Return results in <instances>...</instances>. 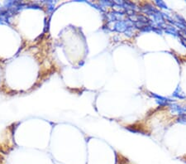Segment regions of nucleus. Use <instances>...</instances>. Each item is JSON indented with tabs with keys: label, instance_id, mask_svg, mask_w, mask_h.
<instances>
[{
	"label": "nucleus",
	"instance_id": "f257e3e1",
	"mask_svg": "<svg viewBox=\"0 0 186 164\" xmlns=\"http://www.w3.org/2000/svg\"><path fill=\"white\" fill-rule=\"evenodd\" d=\"M170 109L172 112V114H180V115H185L186 114V106H180L177 104L172 103L170 105Z\"/></svg>",
	"mask_w": 186,
	"mask_h": 164
},
{
	"label": "nucleus",
	"instance_id": "f03ea898",
	"mask_svg": "<svg viewBox=\"0 0 186 164\" xmlns=\"http://www.w3.org/2000/svg\"><path fill=\"white\" fill-rule=\"evenodd\" d=\"M150 95L152 97H154L156 100V102L158 104H160V106H165V105H170L171 104L173 103V100L169 99V98H165L160 96V95H158L156 94H154V93H151Z\"/></svg>",
	"mask_w": 186,
	"mask_h": 164
},
{
	"label": "nucleus",
	"instance_id": "7ed1b4c3",
	"mask_svg": "<svg viewBox=\"0 0 186 164\" xmlns=\"http://www.w3.org/2000/svg\"><path fill=\"white\" fill-rule=\"evenodd\" d=\"M165 32L166 33H169L171 35H173L175 36H180V33L179 32L177 31L175 27H172V26H165Z\"/></svg>",
	"mask_w": 186,
	"mask_h": 164
},
{
	"label": "nucleus",
	"instance_id": "20e7f679",
	"mask_svg": "<svg viewBox=\"0 0 186 164\" xmlns=\"http://www.w3.org/2000/svg\"><path fill=\"white\" fill-rule=\"evenodd\" d=\"M173 96L176 98H178V99H186V95H185V93L183 92V90H181V88L179 86L177 87L175 92L173 93Z\"/></svg>",
	"mask_w": 186,
	"mask_h": 164
},
{
	"label": "nucleus",
	"instance_id": "39448f33",
	"mask_svg": "<svg viewBox=\"0 0 186 164\" xmlns=\"http://www.w3.org/2000/svg\"><path fill=\"white\" fill-rule=\"evenodd\" d=\"M155 4L157 6H159L160 8H164V9H170L169 8H168V6L166 5L165 4V3L164 2V1H155Z\"/></svg>",
	"mask_w": 186,
	"mask_h": 164
},
{
	"label": "nucleus",
	"instance_id": "423d86ee",
	"mask_svg": "<svg viewBox=\"0 0 186 164\" xmlns=\"http://www.w3.org/2000/svg\"><path fill=\"white\" fill-rule=\"evenodd\" d=\"M181 42H182V44H183V45H184V46L186 47V39H185V38H182V37H181Z\"/></svg>",
	"mask_w": 186,
	"mask_h": 164
}]
</instances>
